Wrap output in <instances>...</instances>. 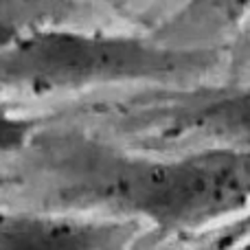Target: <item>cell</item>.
Segmentation results:
<instances>
[{
	"instance_id": "obj_3",
	"label": "cell",
	"mask_w": 250,
	"mask_h": 250,
	"mask_svg": "<svg viewBox=\"0 0 250 250\" xmlns=\"http://www.w3.org/2000/svg\"><path fill=\"white\" fill-rule=\"evenodd\" d=\"M46 114L141 151L250 154V79L134 88L57 105Z\"/></svg>"
},
{
	"instance_id": "obj_4",
	"label": "cell",
	"mask_w": 250,
	"mask_h": 250,
	"mask_svg": "<svg viewBox=\"0 0 250 250\" xmlns=\"http://www.w3.org/2000/svg\"><path fill=\"white\" fill-rule=\"evenodd\" d=\"M129 224L75 217L57 211H2L0 250H112Z\"/></svg>"
},
{
	"instance_id": "obj_1",
	"label": "cell",
	"mask_w": 250,
	"mask_h": 250,
	"mask_svg": "<svg viewBox=\"0 0 250 250\" xmlns=\"http://www.w3.org/2000/svg\"><path fill=\"white\" fill-rule=\"evenodd\" d=\"M20 200L44 211L108 213L185 230L250 208V154H154L125 147L44 112L33 143L11 167Z\"/></svg>"
},
{
	"instance_id": "obj_8",
	"label": "cell",
	"mask_w": 250,
	"mask_h": 250,
	"mask_svg": "<svg viewBox=\"0 0 250 250\" xmlns=\"http://www.w3.org/2000/svg\"><path fill=\"white\" fill-rule=\"evenodd\" d=\"M79 2H86V4H90V7H97V9H101V11L114 16V18L123 16V13H129L134 7H143V4H158L160 7L158 22H160L173 7H176L178 0H79ZM158 22H156V24H158Z\"/></svg>"
},
{
	"instance_id": "obj_5",
	"label": "cell",
	"mask_w": 250,
	"mask_h": 250,
	"mask_svg": "<svg viewBox=\"0 0 250 250\" xmlns=\"http://www.w3.org/2000/svg\"><path fill=\"white\" fill-rule=\"evenodd\" d=\"M250 22V0H178L151 29L176 46L226 48Z\"/></svg>"
},
{
	"instance_id": "obj_7",
	"label": "cell",
	"mask_w": 250,
	"mask_h": 250,
	"mask_svg": "<svg viewBox=\"0 0 250 250\" xmlns=\"http://www.w3.org/2000/svg\"><path fill=\"white\" fill-rule=\"evenodd\" d=\"M44 123V112L0 99V171L24 156Z\"/></svg>"
},
{
	"instance_id": "obj_2",
	"label": "cell",
	"mask_w": 250,
	"mask_h": 250,
	"mask_svg": "<svg viewBox=\"0 0 250 250\" xmlns=\"http://www.w3.org/2000/svg\"><path fill=\"white\" fill-rule=\"evenodd\" d=\"M226 48L125 26H51L0 48V99L46 112L97 95L226 77Z\"/></svg>"
},
{
	"instance_id": "obj_9",
	"label": "cell",
	"mask_w": 250,
	"mask_h": 250,
	"mask_svg": "<svg viewBox=\"0 0 250 250\" xmlns=\"http://www.w3.org/2000/svg\"><path fill=\"white\" fill-rule=\"evenodd\" d=\"M20 198V178L11 169L0 171V204L18 202Z\"/></svg>"
},
{
	"instance_id": "obj_6",
	"label": "cell",
	"mask_w": 250,
	"mask_h": 250,
	"mask_svg": "<svg viewBox=\"0 0 250 250\" xmlns=\"http://www.w3.org/2000/svg\"><path fill=\"white\" fill-rule=\"evenodd\" d=\"M114 20L79 0H0V48L51 26H119Z\"/></svg>"
}]
</instances>
